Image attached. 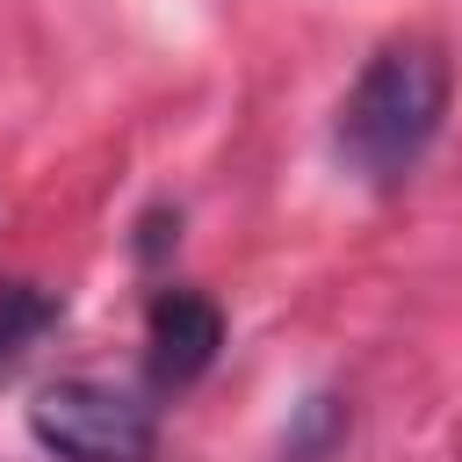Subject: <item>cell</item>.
<instances>
[{"label":"cell","instance_id":"cell-1","mask_svg":"<svg viewBox=\"0 0 462 462\" xmlns=\"http://www.w3.org/2000/svg\"><path fill=\"white\" fill-rule=\"evenodd\" d=\"M440 116H448V58L426 36H397L346 87L339 123H332V144H339V159L361 180L390 188V180H404L426 159Z\"/></svg>","mask_w":462,"mask_h":462},{"label":"cell","instance_id":"cell-5","mask_svg":"<svg viewBox=\"0 0 462 462\" xmlns=\"http://www.w3.org/2000/svg\"><path fill=\"white\" fill-rule=\"evenodd\" d=\"M339 426H346V404H339V397H310V404L296 411L289 440H282V462H325L332 440H339Z\"/></svg>","mask_w":462,"mask_h":462},{"label":"cell","instance_id":"cell-3","mask_svg":"<svg viewBox=\"0 0 462 462\" xmlns=\"http://www.w3.org/2000/svg\"><path fill=\"white\" fill-rule=\"evenodd\" d=\"M144 346H152V383L159 390H180L195 383L217 346H224V310L195 289H159L152 296V325H144Z\"/></svg>","mask_w":462,"mask_h":462},{"label":"cell","instance_id":"cell-2","mask_svg":"<svg viewBox=\"0 0 462 462\" xmlns=\"http://www.w3.org/2000/svg\"><path fill=\"white\" fill-rule=\"evenodd\" d=\"M29 433L65 462H152L159 419H152V404L137 390H116V383H94V375H65V383L36 390Z\"/></svg>","mask_w":462,"mask_h":462},{"label":"cell","instance_id":"cell-4","mask_svg":"<svg viewBox=\"0 0 462 462\" xmlns=\"http://www.w3.org/2000/svg\"><path fill=\"white\" fill-rule=\"evenodd\" d=\"M58 325V296L36 289V282H0V375Z\"/></svg>","mask_w":462,"mask_h":462}]
</instances>
